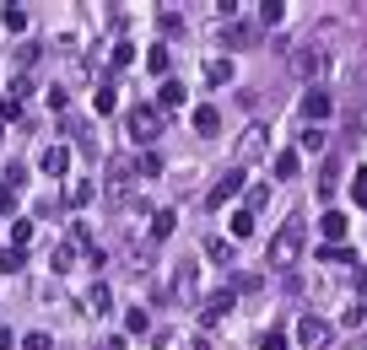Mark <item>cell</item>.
<instances>
[{
  "label": "cell",
  "mask_w": 367,
  "mask_h": 350,
  "mask_svg": "<svg viewBox=\"0 0 367 350\" xmlns=\"http://www.w3.org/2000/svg\"><path fill=\"white\" fill-rule=\"evenodd\" d=\"M303 248H308V232H303V221H286L276 237H270V254H265V264L270 269H292L297 259H303Z\"/></svg>",
  "instance_id": "cell-1"
},
{
  "label": "cell",
  "mask_w": 367,
  "mask_h": 350,
  "mask_svg": "<svg viewBox=\"0 0 367 350\" xmlns=\"http://www.w3.org/2000/svg\"><path fill=\"white\" fill-rule=\"evenodd\" d=\"M124 124H130L135 140H157V135H162V108H157V103H141V108H130Z\"/></svg>",
  "instance_id": "cell-2"
},
{
  "label": "cell",
  "mask_w": 367,
  "mask_h": 350,
  "mask_svg": "<svg viewBox=\"0 0 367 350\" xmlns=\"http://www.w3.org/2000/svg\"><path fill=\"white\" fill-rule=\"evenodd\" d=\"M233 307H238V286H221V291H211V297H206V302H200V324H221V318H227V313H233Z\"/></svg>",
  "instance_id": "cell-3"
},
{
  "label": "cell",
  "mask_w": 367,
  "mask_h": 350,
  "mask_svg": "<svg viewBox=\"0 0 367 350\" xmlns=\"http://www.w3.org/2000/svg\"><path fill=\"white\" fill-rule=\"evenodd\" d=\"M330 108H335V97L324 92V86H308V92H303V119L308 124H324V119H330Z\"/></svg>",
  "instance_id": "cell-4"
},
{
  "label": "cell",
  "mask_w": 367,
  "mask_h": 350,
  "mask_svg": "<svg viewBox=\"0 0 367 350\" xmlns=\"http://www.w3.org/2000/svg\"><path fill=\"white\" fill-rule=\"evenodd\" d=\"M297 339H303L308 350H324V345H330V339H335V329L324 324V318H313V313H308L303 324H297Z\"/></svg>",
  "instance_id": "cell-5"
},
{
  "label": "cell",
  "mask_w": 367,
  "mask_h": 350,
  "mask_svg": "<svg viewBox=\"0 0 367 350\" xmlns=\"http://www.w3.org/2000/svg\"><path fill=\"white\" fill-rule=\"evenodd\" d=\"M238 189H243V168H227V173H221V183L206 194V205H211V210H221V205H227V200H233Z\"/></svg>",
  "instance_id": "cell-6"
},
{
  "label": "cell",
  "mask_w": 367,
  "mask_h": 350,
  "mask_svg": "<svg viewBox=\"0 0 367 350\" xmlns=\"http://www.w3.org/2000/svg\"><path fill=\"white\" fill-rule=\"evenodd\" d=\"M38 168L49 173V178H65V173H71V145H44Z\"/></svg>",
  "instance_id": "cell-7"
},
{
  "label": "cell",
  "mask_w": 367,
  "mask_h": 350,
  "mask_svg": "<svg viewBox=\"0 0 367 350\" xmlns=\"http://www.w3.org/2000/svg\"><path fill=\"white\" fill-rule=\"evenodd\" d=\"M254 157H265V124H248L243 140H238V168H243V162H254Z\"/></svg>",
  "instance_id": "cell-8"
},
{
  "label": "cell",
  "mask_w": 367,
  "mask_h": 350,
  "mask_svg": "<svg viewBox=\"0 0 367 350\" xmlns=\"http://www.w3.org/2000/svg\"><path fill=\"white\" fill-rule=\"evenodd\" d=\"M324 71H330V54H318V48H303V54H297V76H303V81H318Z\"/></svg>",
  "instance_id": "cell-9"
},
{
  "label": "cell",
  "mask_w": 367,
  "mask_h": 350,
  "mask_svg": "<svg viewBox=\"0 0 367 350\" xmlns=\"http://www.w3.org/2000/svg\"><path fill=\"white\" fill-rule=\"evenodd\" d=\"M221 38H227L233 48H248V43L259 38V27H254V22H238V16H233V22H221Z\"/></svg>",
  "instance_id": "cell-10"
},
{
  "label": "cell",
  "mask_w": 367,
  "mask_h": 350,
  "mask_svg": "<svg viewBox=\"0 0 367 350\" xmlns=\"http://www.w3.org/2000/svg\"><path fill=\"white\" fill-rule=\"evenodd\" d=\"M81 307H86V313H109V307H114V291L103 286V280H98V286H86L81 291Z\"/></svg>",
  "instance_id": "cell-11"
},
{
  "label": "cell",
  "mask_w": 367,
  "mask_h": 350,
  "mask_svg": "<svg viewBox=\"0 0 367 350\" xmlns=\"http://www.w3.org/2000/svg\"><path fill=\"white\" fill-rule=\"evenodd\" d=\"M346 227H351V221H346V210H324V216H318V232H324L330 242H341Z\"/></svg>",
  "instance_id": "cell-12"
},
{
  "label": "cell",
  "mask_w": 367,
  "mask_h": 350,
  "mask_svg": "<svg viewBox=\"0 0 367 350\" xmlns=\"http://www.w3.org/2000/svg\"><path fill=\"white\" fill-rule=\"evenodd\" d=\"M270 173H276V178H281V183H292L297 173H303V157H297V151H281V157L270 162Z\"/></svg>",
  "instance_id": "cell-13"
},
{
  "label": "cell",
  "mask_w": 367,
  "mask_h": 350,
  "mask_svg": "<svg viewBox=\"0 0 367 350\" xmlns=\"http://www.w3.org/2000/svg\"><path fill=\"white\" fill-rule=\"evenodd\" d=\"M195 130L200 135H216L221 130V108H216V103H200V108H195Z\"/></svg>",
  "instance_id": "cell-14"
},
{
  "label": "cell",
  "mask_w": 367,
  "mask_h": 350,
  "mask_svg": "<svg viewBox=\"0 0 367 350\" xmlns=\"http://www.w3.org/2000/svg\"><path fill=\"white\" fill-rule=\"evenodd\" d=\"M0 27H6V33H22V27H27V6L6 0V6H0Z\"/></svg>",
  "instance_id": "cell-15"
},
{
  "label": "cell",
  "mask_w": 367,
  "mask_h": 350,
  "mask_svg": "<svg viewBox=\"0 0 367 350\" xmlns=\"http://www.w3.org/2000/svg\"><path fill=\"white\" fill-rule=\"evenodd\" d=\"M324 145H330V135L318 130V124H308V130L297 135V151H308V157H318V151H324Z\"/></svg>",
  "instance_id": "cell-16"
},
{
  "label": "cell",
  "mask_w": 367,
  "mask_h": 350,
  "mask_svg": "<svg viewBox=\"0 0 367 350\" xmlns=\"http://www.w3.org/2000/svg\"><path fill=\"white\" fill-rule=\"evenodd\" d=\"M157 108H162V113H168V108H184V81H173V76L162 81V92H157Z\"/></svg>",
  "instance_id": "cell-17"
},
{
  "label": "cell",
  "mask_w": 367,
  "mask_h": 350,
  "mask_svg": "<svg viewBox=\"0 0 367 350\" xmlns=\"http://www.w3.org/2000/svg\"><path fill=\"white\" fill-rule=\"evenodd\" d=\"M146 65L162 76V81H168V71H173V54H168V43H151V48H146Z\"/></svg>",
  "instance_id": "cell-18"
},
{
  "label": "cell",
  "mask_w": 367,
  "mask_h": 350,
  "mask_svg": "<svg viewBox=\"0 0 367 350\" xmlns=\"http://www.w3.org/2000/svg\"><path fill=\"white\" fill-rule=\"evenodd\" d=\"M173 227H179V210H157V216H151V237L157 242H168Z\"/></svg>",
  "instance_id": "cell-19"
},
{
  "label": "cell",
  "mask_w": 367,
  "mask_h": 350,
  "mask_svg": "<svg viewBox=\"0 0 367 350\" xmlns=\"http://www.w3.org/2000/svg\"><path fill=\"white\" fill-rule=\"evenodd\" d=\"M254 16H259L265 27H276V22L286 16V0H259V6H254Z\"/></svg>",
  "instance_id": "cell-20"
},
{
  "label": "cell",
  "mask_w": 367,
  "mask_h": 350,
  "mask_svg": "<svg viewBox=\"0 0 367 350\" xmlns=\"http://www.w3.org/2000/svg\"><path fill=\"white\" fill-rule=\"evenodd\" d=\"M206 259L211 264H233V242L227 237H206Z\"/></svg>",
  "instance_id": "cell-21"
},
{
  "label": "cell",
  "mask_w": 367,
  "mask_h": 350,
  "mask_svg": "<svg viewBox=\"0 0 367 350\" xmlns=\"http://www.w3.org/2000/svg\"><path fill=\"white\" fill-rule=\"evenodd\" d=\"M206 81L211 86H227V81H233V60H206Z\"/></svg>",
  "instance_id": "cell-22"
},
{
  "label": "cell",
  "mask_w": 367,
  "mask_h": 350,
  "mask_svg": "<svg viewBox=\"0 0 367 350\" xmlns=\"http://www.w3.org/2000/svg\"><path fill=\"white\" fill-rule=\"evenodd\" d=\"M71 259H76V242H60V248L49 254V269H54V275H65V269H71Z\"/></svg>",
  "instance_id": "cell-23"
},
{
  "label": "cell",
  "mask_w": 367,
  "mask_h": 350,
  "mask_svg": "<svg viewBox=\"0 0 367 350\" xmlns=\"http://www.w3.org/2000/svg\"><path fill=\"white\" fill-rule=\"evenodd\" d=\"M114 103H119L114 86H98V92H92V108H98V113H114Z\"/></svg>",
  "instance_id": "cell-24"
},
{
  "label": "cell",
  "mask_w": 367,
  "mask_h": 350,
  "mask_svg": "<svg viewBox=\"0 0 367 350\" xmlns=\"http://www.w3.org/2000/svg\"><path fill=\"white\" fill-rule=\"evenodd\" d=\"M27 242H33V221H11V248H27Z\"/></svg>",
  "instance_id": "cell-25"
},
{
  "label": "cell",
  "mask_w": 367,
  "mask_h": 350,
  "mask_svg": "<svg viewBox=\"0 0 367 350\" xmlns=\"http://www.w3.org/2000/svg\"><path fill=\"white\" fill-rule=\"evenodd\" d=\"M22 269V248H0V275H16Z\"/></svg>",
  "instance_id": "cell-26"
},
{
  "label": "cell",
  "mask_w": 367,
  "mask_h": 350,
  "mask_svg": "<svg viewBox=\"0 0 367 350\" xmlns=\"http://www.w3.org/2000/svg\"><path fill=\"white\" fill-rule=\"evenodd\" d=\"M341 324H346V329H362V324H367V302H351V307L341 313Z\"/></svg>",
  "instance_id": "cell-27"
},
{
  "label": "cell",
  "mask_w": 367,
  "mask_h": 350,
  "mask_svg": "<svg viewBox=\"0 0 367 350\" xmlns=\"http://www.w3.org/2000/svg\"><path fill=\"white\" fill-rule=\"evenodd\" d=\"M124 329H130V334H146V329H151V318L141 313V307H130V313H124Z\"/></svg>",
  "instance_id": "cell-28"
},
{
  "label": "cell",
  "mask_w": 367,
  "mask_h": 350,
  "mask_svg": "<svg viewBox=\"0 0 367 350\" xmlns=\"http://www.w3.org/2000/svg\"><path fill=\"white\" fill-rule=\"evenodd\" d=\"M233 237H254V210H238L233 216Z\"/></svg>",
  "instance_id": "cell-29"
},
{
  "label": "cell",
  "mask_w": 367,
  "mask_h": 350,
  "mask_svg": "<svg viewBox=\"0 0 367 350\" xmlns=\"http://www.w3.org/2000/svg\"><path fill=\"white\" fill-rule=\"evenodd\" d=\"M92 200H98V189H92V183H76V189H71V205H76V210L92 205Z\"/></svg>",
  "instance_id": "cell-30"
},
{
  "label": "cell",
  "mask_w": 367,
  "mask_h": 350,
  "mask_svg": "<svg viewBox=\"0 0 367 350\" xmlns=\"http://www.w3.org/2000/svg\"><path fill=\"white\" fill-rule=\"evenodd\" d=\"M318 259H324V264H351V248H318Z\"/></svg>",
  "instance_id": "cell-31"
},
{
  "label": "cell",
  "mask_w": 367,
  "mask_h": 350,
  "mask_svg": "<svg viewBox=\"0 0 367 350\" xmlns=\"http://www.w3.org/2000/svg\"><path fill=\"white\" fill-rule=\"evenodd\" d=\"M351 200H356V210H367V173H356V183H351Z\"/></svg>",
  "instance_id": "cell-32"
},
{
  "label": "cell",
  "mask_w": 367,
  "mask_h": 350,
  "mask_svg": "<svg viewBox=\"0 0 367 350\" xmlns=\"http://www.w3.org/2000/svg\"><path fill=\"white\" fill-rule=\"evenodd\" d=\"M22 350H54V339L38 329V334H27V339H22Z\"/></svg>",
  "instance_id": "cell-33"
},
{
  "label": "cell",
  "mask_w": 367,
  "mask_h": 350,
  "mask_svg": "<svg viewBox=\"0 0 367 350\" xmlns=\"http://www.w3.org/2000/svg\"><path fill=\"white\" fill-rule=\"evenodd\" d=\"M16 113H22V97L6 92V97H0V119H16Z\"/></svg>",
  "instance_id": "cell-34"
},
{
  "label": "cell",
  "mask_w": 367,
  "mask_h": 350,
  "mask_svg": "<svg viewBox=\"0 0 367 350\" xmlns=\"http://www.w3.org/2000/svg\"><path fill=\"white\" fill-rule=\"evenodd\" d=\"M109 60H114V71H124V65L135 60V48H130V43H119V48H114V54H109Z\"/></svg>",
  "instance_id": "cell-35"
},
{
  "label": "cell",
  "mask_w": 367,
  "mask_h": 350,
  "mask_svg": "<svg viewBox=\"0 0 367 350\" xmlns=\"http://www.w3.org/2000/svg\"><path fill=\"white\" fill-rule=\"evenodd\" d=\"M259 350H286V334H281V329H270V334L259 339Z\"/></svg>",
  "instance_id": "cell-36"
},
{
  "label": "cell",
  "mask_w": 367,
  "mask_h": 350,
  "mask_svg": "<svg viewBox=\"0 0 367 350\" xmlns=\"http://www.w3.org/2000/svg\"><path fill=\"white\" fill-rule=\"evenodd\" d=\"M22 178H27V168H22V162H11V168H6V178H0V183H11V189H22Z\"/></svg>",
  "instance_id": "cell-37"
},
{
  "label": "cell",
  "mask_w": 367,
  "mask_h": 350,
  "mask_svg": "<svg viewBox=\"0 0 367 350\" xmlns=\"http://www.w3.org/2000/svg\"><path fill=\"white\" fill-rule=\"evenodd\" d=\"M135 173H146V178H157V173H162V162H157V157H141V162H135Z\"/></svg>",
  "instance_id": "cell-38"
},
{
  "label": "cell",
  "mask_w": 367,
  "mask_h": 350,
  "mask_svg": "<svg viewBox=\"0 0 367 350\" xmlns=\"http://www.w3.org/2000/svg\"><path fill=\"white\" fill-rule=\"evenodd\" d=\"M16 205V189H11V183H0V210H11Z\"/></svg>",
  "instance_id": "cell-39"
},
{
  "label": "cell",
  "mask_w": 367,
  "mask_h": 350,
  "mask_svg": "<svg viewBox=\"0 0 367 350\" xmlns=\"http://www.w3.org/2000/svg\"><path fill=\"white\" fill-rule=\"evenodd\" d=\"M0 350H16V334H11L6 324H0Z\"/></svg>",
  "instance_id": "cell-40"
}]
</instances>
